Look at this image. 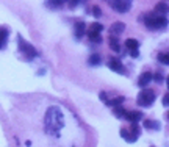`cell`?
I'll list each match as a JSON object with an SVG mask.
<instances>
[{
  "mask_svg": "<svg viewBox=\"0 0 169 147\" xmlns=\"http://www.w3.org/2000/svg\"><path fill=\"white\" fill-rule=\"evenodd\" d=\"M141 20H144L146 27H149L150 30H157V28H163L167 25V19L164 16H155V14H147L141 17Z\"/></svg>",
  "mask_w": 169,
  "mask_h": 147,
  "instance_id": "6da1fadb",
  "label": "cell"
},
{
  "mask_svg": "<svg viewBox=\"0 0 169 147\" xmlns=\"http://www.w3.org/2000/svg\"><path fill=\"white\" fill-rule=\"evenodd\" d=\"M155 99H157L155 91H152V89H142L138 94V97H136V103L139 107H150L155 102Z\"/></svg>",
  "mask_w": 169,
  "mask_h": 147,
  "instance_id": "7a4b0ae2",
  "label": "cell"
},
{
  "mask_svg": "<svg viewBox=\"0 0 169 147\" xmlns=\"http://www.w3.org/2000/svg\"><path fill=\"white\" fill-rule=\"evenodd\" d=\"M120 136H122L127 142H135L139 136V127L138 124H132L130 128H120Z\"/></svg>",
  "mask_w": 169,
  "mask_h": 147,
  "instance_id": "3957f363",
  "label": "cell"
},
{
  "mask_svg": "<svg viewBox=\"0 0 169 147\" xmlns=\"http://www.w3.org/2000/svg\"><path fill=\"white\" fill-rule=\"evenodd\" d=\"M104 30V25L100 22H92L89 28H88V38L92 41V42H100L102 38H100V32Z\"/></svg>",
  "mask_w": 169,
  "mask_h": 147,
  "instance_id": "277c9868",
  "label": "cell"
},
{
  "mask_svg": "<svg viewBox=\"0 0 169 147\" xmlns=\"http://www.w3.org/2000/svg\"><path fill=\"white\" fill-rule=\"evenodd\" d=\"M17 39H19V50H20V52H22L23 55H25L27 58H30V60H32V58H35V57L38 55L36 48H35L33 45H30V44H28L27 41H23V39H22L20 36H19Z\"/></svg>",
  "mask_w": 169,
  "mask_h": 147,
  "instance_id": "5b68a950",
  "label": "cell"
},
{
  "mask_svg": "<svg viewBox=\"0 0 169 147\" xmlns=\"http://www.w3.org/2000/svg\"><path fill=\"white\" fill-rule=\"evenodd\" d=\"M108 3L117 13H127L132 8V2H129V0H117V2H108Z\"/></svg>",
  "mask_w": 169,
  "mask_h": 147,
  "instance_id": "8992f818",
  "label": "cell"
},
{
  "mask_svg": "<svg viewBox=\"0 0 169 147\" xmlns=\"http://www.w3.org/2000/svg\"><path fill=\"white\" fill-rule=\"evenodd\" d=\"M124 119H127L129 122H132V124H136L138 120L142 119V114H141L139 111H125Z\"/></svg>",
  "mask_w": 169,
  "mask_h": 147,
  "instance_id": "52a82bcc",
  "label": "cell"
},
{
  "mask_svg": "<svg viewBox=\"0 0 169 147\" xmlns=\"http://www.w3.org/2000/svg\"><path fill=\"white\" fill-rule=\"evenodd\" d=\"M110 69L114 70V72H119V74H124V72H125L124 64L120 63L117 58H111V60H110Z\"/></svg>",
  "mask_w": 169,
  "mask_h": 147,
  "instance_id": "ba28073f",
  "label": "cell"
},
{
  "mask_svg": "<svg viewBox=\"0 0 169 147\" xmlns=\"http://www.w3.org/2000/svg\"><path fill=\"white\" fill-rule=\"evenodd\" d=\"M150 82H152V74H150V72H142L141 75H139V78H138V85H139L141 88L147 86Z\"/></svg>",
  "mask_w": 169,
  "mask_h": 147,
  "instance_id": "9c48e42d",
  "label": "cell"
},
{
  "mask_svg": "<svg viewBox=\"0 0 169 147\" xmlns=\"http://www.w3.org/2000/svg\"><path fill=\"white\" fill-rule=\"evenodd\" d=\"M74 32H75V38L80 39L85 32H86V25H85V22H75V25H74Z\"/></svg>",
  "mask_w": 169,
  "mask_h": 147,
  "instance_id": "30bf717a",
  "label": "cell"
},
{
  "mask_svg": "<svg viewBox=\"0 0 169 147\" xmlns=\"http://www.w3.org/2000/svg\"><path fill=\"white\" fill-rule=\"evenodd\" d=\"M124 30H125V23L124 22H114L111 25V28H110L111 35H120Z\"/></svg>",
  "mask_w": 169,
  "mask_h": 147,
  "instance_id": "8fae6325",
  "label": "cell"
},
{
  "mask_svg": "<svg viewBox=\"0 0 169 147\" xmlns=\"http://www.w3.org/2000/svg\"><path fill=\"white\" fill-rule=\"evenodd\" d=\"M125 47L130 50V53H133V52H138V47H139V42L136 41V39H133V38H129L127 41H125Z\"/></svg>",
  "mask_w": 169,
  "mask_h": 147,
  "instance_id": "7c38bea8",
  "label": "cell"
},
{
  "mask_svg": "<svg viewBox=\"0 0 169 147\" xmlns=\"http://www.w3.org/2000/svg\"><path fill=\"white\" fill-rule=\"evenodd\" d=\"M8 35H10V30H8V28L0 27V48H3V47H5L6 39H8Z\"/></svg>",
  "mask_w": 169,
  "mask_h": 147,
  "instance_id": "4fadbf2b",
  "label": "cell"
},
{
  "mask_svg": "<svg viewBox=\"0 0 169 147\" xmlns=\"http://www.w3.org/2000/svg\"><path fill=\"white\" fill-rule=\"evenodd\" d=\"M110 48H111L113 52H116V53H117V52H120V44H119V41H117L114 36H111V38H110Z\"/></svg>",
  "mask_w": 169,
  "mask_h": 147,
  "instance_id": "5bb4252c",
  "label": "cell"
},
{
  "mask_svg": "<svg viewBox=\"0 0 169 147\" xmlns=\"http://www.w3.org/2000/svg\"><path fill=\"white\" fill-rule=\"evenodd\" d=\"M122 102H124V97H122V95H119V97H114V99L108 100V102H107V105H110V107L116 108V107H120V103H122Z\"/></svg>",
  "mask_w": 169,
  "mask_h": 147,
  "instance_id": "9a60e30c",
  "label": "cell"
},
{
  "mask_svg": "<svg viewBox=\"0 0 169 147\" xmlns=\"http://www.w3.org/2000/svg\"><path fill=\"white\" fill-rule=\"evenodd\" d=\"M142 125L146 127V128H160V122H157V120H150V119H146L142 122Z\"/></svg>",
  "mask_w": 169,
  "mask_h": 147,
  "instance_id": "2e32d148",
  "label": "cell"
},
{
  "mask_svg": "<svg viewBox=\"0 0 169 147\" xmlns=\"http://www.w3.org/2000/svg\"><path fill=\"white\" fill-rule=\"evenodd\" d=\"M88 63H89L91 66H99V64L102 63V58H100V55H97V53H94V55H91V57H89Z\"/></svg>",
  "mask_w": 169,
  "mask_h": 147,
  "instance_id": "e0dca14e",
  "label": "cell"
},
{
  "mask_svg": "<svg viewBox=\"0 0 169 147\" xmlns=\"http://www.w3.org/2000/svg\"><path fill=\"white\" fill-rule=\"evenodd\" d=\"M155 11H157V13H160V16H163V14L167 11V3H164V2H160V3H157V6H155Z\"/></svg>",
  "mask_w": 169,
  "mask_h": 147,
  "instance_id": "ac0fdd59",
  "label": "cell"
},
{
  "mask_svg": "<svg viewBox=\"0 0 169 147\" xmlns=\"http://www.w3.org/2000/svg\"><path fill=\"white\" fill-rule=\"evenodd\" d=\"M158 61H160L161 64H169V55H167L166 52L158 53Z\"/></svg>",
  "mask_w": 169,
  "mask_h": 147,
  "instance_id": "d6986e66",
  "label": "cell"
},
{
  "mask_svg": "<svg viewBox=\"0 0 169 147\" xmlns=\"http://www.w3.org/2000/svg\"><path fill=\"white\" fill-rule=\"evenodd\" d=\"M113 113H114V116H117L119 119H124V114H125V110H124L122 107H116V108L113 110Z\"/></svg>",
  "mask_w": 169,
  "mask_h": 147,
  "instance_id": "ffe728a7",
  "label": "cell"
},
{
  "mask_svg": "<svg viewBox=\"0 0 169 147\" xmlns=\"http://www.w3.org/2000/svg\"><path fill=\"white\" fill-rule=\"evenodd\" d=\"M152 80H155L157 83H161V82H163V77H161V74H155V75H152Z\"/></svg>",
  "mask_w": 169,
  "mask_h": 147,
  "instance_id": "44dd1931",
  "label": "cell"
},
{
  "mask_svg": "<svg viewBox=\"0 0 169 147\" xmlns=\"http://www.w3.org/2000/svg\"><path fill=\"white\" fill-rule=\"evenodd\" d=\"M163 105H164V107L169 105V94H164V97H163Z\"/></svg>",
  "mask_w": 169,
  "mask_h": 147,
  "instance_id": "7402d4cb",
  "label": "cell"
},
{
  "mask_svg": "<svg viewBox=\"0 0 169 147\" xmlns=\"http://www.w3.org/2000/svg\"><path fill=\"white\" fill-rule=\"evenodd\" d=\"M99 97H100V100H102V102H105V103L108 102V97H107V94H105V92H100V95H99Z\"/></svg>",
  "mask_w": 169,
  "mask_h": 147,
  "instance_id": "603a6c76",
  "label": "cell"
},
{
  "mask_svg": "<svg viewBox=\"0 0 169 147\" xmlns=\"http://www.w3.org/2000/svg\"><path fill=\"white\" fill-rule=\"evenodd\" d=\"M94 13H95V16H100V10L99 8H94Z\"/></svg>",
  "mask_w": 169,
  "mask_h": 147,
  "instance_id": "cb8c5ba5",
  "label": "cell"
}]
</instances>
